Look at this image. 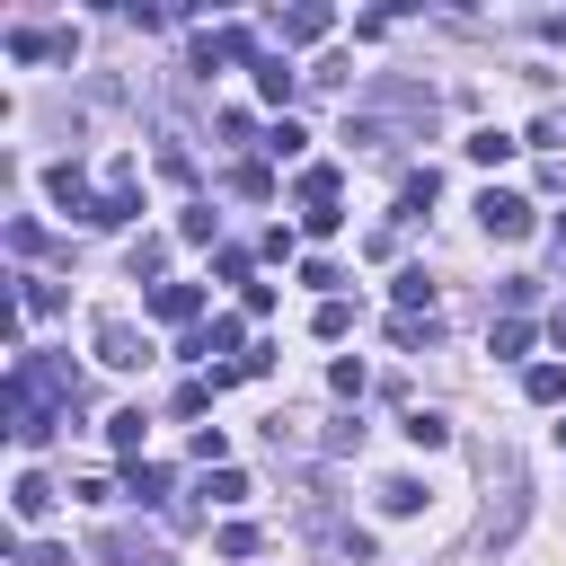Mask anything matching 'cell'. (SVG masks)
Returning <instances> with one entry per match:
<instances>
[{
	"mask_svg": "<svg viewBox=\"0 0 566 566\" xmlns=\"http://www.w3.org/2000/svg\"><path fill=\"white\" fill-rule=\"evenodd\" d=\"M97 363H106V371H142V363H150V336H142L133 318H97Z\"/></svg>",
	"mask_w": 566,
	"mask_h": 566,
	"instance_id": "1",
	"label": "cell"
},
{
	"mask_svg": "<svg viewBox=\"0 0 566 566\" xmlns=\"http://www.w3.org/2000/svg\"><path fill=\"white\" fill-rule=\"evenodd\" d=\"M44 195H53V203H62V212H80V221H88V230H97V203H106V195H88V177H80V168H71V159H53V168H44Z\"/></svg>",
	"mask_w": 566,
	"mask_h": 566,
	"instance_id": "2",
	"label": "cell"
},
{
	"mask_svg": "<svg viewBox=\"0 0 566 566\" xmlns=\"http://www.w3.org/2000/svg\"><path fill=\"white\" fill-rule=\"evenodd\" d=\"M478 221H486L495 239H522V230H531V195H513V186H486V195H478Z\"/></svg>",
	"mask_w": 566,
	"mask_h": 566,
	"instance_id": "3",
	"label": "cell"
},
{
	"mask_svg": "<svg viewBox=\"0 0 566 566\" xmlns=\"http://www.w3.org/2000/svg\"><path fill=\"white\" fill-rule=\"evenodd\" d=\"M274 35H283V44H318V35H336V9L301 0V9H283V18H274Z\"/></svg>",
	"mask_w": 566,
	"mask_h": 566,
	"instance_id": "4",
	"label": "cell"
},
{
	"mask_svg": "<svg viewBox=\"0 0 566 566\" xmlns=\"http://www.w3.org/2000/svg\"><path fill=\"white\" fill-rule=\"evenodd\" d=\"M195 310H203V283H150V318L195 327Z\"/></svg>",
	"mask_w": 566,
	"mask_h": 566,
	"instance_id": "5",
	"label": "cell"
},
{
	"mask_svg": "<svg viewBox=\"0 0 566 566\" xmlns=\"http://www.w3.org/2000/svg\"><path fill=\"white\" fill-rule=\"evenodd\" d=\"M301 80H310V71H292L283 53H256V97H265V106H292V88H301Z\"/></svg>",
	"mask_w": 566,
	"mask_h": 566,
	"instance_id": "6",
	"label": "cell"
},
{
	"mask_svg": "<svg viewBox=\"0 0 566 566\" xmlns=\"http://www.w3.org/2000/svg\"><path fill=\"white\" fill-rule=\"evenodd\" d=\"M292 195H301V212H310V203H336V195H345V168H336V159H310V168L292 177Z\"/></svg>",
	"mask_w": 566,
	"mask_h": 566,
	"instance_id": "7",
	"label": "cell"
},
{
	"mask_svg": "<svg viewBox=\"0 0 566 566\" xmlns=\"http://www.w3.org/2000/svg\"><path fill=\"white\" fill-rule=\"evenodd\" d=\"M177 354H186V363H212V354H248V345H239V318H212V327H195Z\"/></svg>",
	"mask_w": 566,
	"mask_h": 566,
	"instance_id": "8",
	"label": "cell"
},
{
	"mask_svg": "<svg viewBox=\"0 0 566 566\" xmlns=\"http://www.w3.org/2000/svg\"><path fill=\"white\" fill-rule=\"evenodd\" d=\"M398 433H407L416 451H442V442H451V416H442V407H407V416H398Z\"/></svg>",
	"mask_w": 566,
	"mask_h": 566,
	"instance_id": "9",
	"label": "cell"
},
{
	"mask_svg": "<svg viewBox=\"0 0 566 566\" xmlns=\"http://www.w3.org/2000/svg\"><path fill=\"white\" fill-rule=\"evenodd\" d=\"M124 495H133V504H159V513L177 504V495H168V469H159V460H133V469H124Z\"/></svg>",
	"mask_w": 566,
	"mask_h": 566,
	"instance_id": "10",
	"label": "cell"
},
{
	"mask_svg": "<svg viewBox=\"0 0 566 566\" xmlns=\"http://www.w3.org/2000/svg\"><path fill=\"white\" fill-rule=\"evenodd\" d=\"M433 195H442V177H433V168H407V186H398V221H424Z\"/></svg>",
	"mask_w": 566,
	"mask_h": 566,
	"instance_id": "11",
	"label": "cell"
},
{
	"mask_svg": "<svg viewBox=\"0 0 566 566\" xmlns=\"http://www.w3.org/2000/svg\"><path fill=\"white\" fill-rule=\"evenodd\" d=\"M9 513H18V522H44V513H53V486H44L35 469H18V486H9Z\"/></svg>",
	"mask_w": 566,
	"mask_h": 566,
	"instance_id": "12",
	"label": "cell"
},
{
	"mask_svg": "<svg viewBox=\"0 0 566 566\" xmlns=\"http://www.w3.org/2000/svg\"><path fill=\"white\" fill-rule=\"evenodd\" d=\"M97 557H106V566H168V548H150V539H133V531H115V539H97Z\"/></svg>",
	"mask_w": 566,
	"mask_h": 566,
	"instance_id": "13",
	"label": "cell"
},
{
	"mask_svg": "<svg viewBox=\"0 0 566 566\" xmlns=\"http://www.w3.org/2000/svg\"><path fill=\"white\" fill-rule=\"evenodd\" d=\"M460 150H469V159H478V168H504V159H513V150H522V142H513V133H495V124H478V133H469V142H460Z\"/></svg>",
	"mask_w": 566,
	"mask_h": 566,
	"instance_id": "14",
	"label": "cell"
},
{
	"mask_svg": "<svg viewBox=\"0 0 566 566\" xmlns=\"http://www.w3.org/2000/svg\"><path fill=\"white\" fill-rule=\"evenodd\" d=\"M433 336H442V318H433V310H398V318H389V345H407V354H416V345H433Z\"/></svg>",
	"mask_w": 566,
	"mask_h": 566,
	"instance_id": "15",
	"label": "cell"
},
{
	"mask_svg": "<svg viewBox=\"0 0 566 566\" xmlns=\"http://www.w3.org/2000/svg\"><path fill=\"white\" fill-rule=\"evenodd\" d=\"M522 398H531V407H557V398H566V363H531V371H522Z\"/></svg>",
	"mask_w": 566,
	"mask_h": 566,
	"instance_id": "16",
	"label": "cell"
},
{
	"mask_svg": "<svg viewBox=\"0 0 566 566\" xmlns=\"http://www.w3.org/2000/svg\"><path fill=\"white\" fill-rule=\"evenodd\" d=\"M53 310H62V283L27 274V283H18V318H53Z\"/></svg>",
	"mask_w": 566,
	"mask_h": 566,
	"instance_id": "17",
	"label": "cell"
},
{
	"mask_svg": "<svg viewBox=\"0 0 566 566\" xmlns=\"http://www.w3.org/2000/svg\"><path fill=\"white\" fill-rule=\"evenodd\" d=\"M380 513H389V522L424 513V486H416V478H380Z\"/></svg>",
	"mask_w": 566,
	"mask_h": 566,
	"instance_id": "18",
	"label": "cell"
},
{
	"mask_svg": "<svg viewBox=\"0 0 566 566\" xmlns=\"http://www.w3.org/2000/svg\"><path fill=\"white\" fill-rule=\"evenodd\" d=\"M310 327H318L327 345H336V336H354V301H345V292H336V301H318V310H310Z\"/></svg>",
	"mask_w": 566,
	"mask_h": 566,
	"instance_id": "19",
	"label": "cell"
},
{
	"mask_svg": "<svg viewBox=\"0 0 566 566\" xmlns=\"http://www.w3.org/2000/svg\"><path fill=\"white\" fill-rule=\"evenodd\" d=\"M486 354H504V363L531 354V318H495V327H486Z\"/></svg>",
	"mask_w": 566,
	"mask_h": 566,
	"instance_id": "20",
	"label": "cell"
},
{
	"mask_svg": "<svg viewBox=\"0 0 566 566\" xmlns=\"http://www.w3.org/2000/svg\"><path fill=\"white\" fill-rule=\"evenodd\" d=\"M106 442H115L124 460H142V407H115V416H106Z\"/></svg>",
	"mask_w": 566,
	"mask_h": 566,
	"instance_id": "21",
	"label": "cell"
},
{
	"mask_svg": "<svg viewBox=\"0 0 566 566\" xmlns=\"http://www.w3.org/2000/svg\"><path fill=\"white\" fill-rule=\"evenodd\" d=\"M389 292H398V310H433V283H424V265H407V274H389Z\"/></svg>",
	"mask_w": 566,
	"mask_h": 566,
	"instance_id": "22",
	"label": "cell"
},
{
	"mask_svg": "<svg viewBox=\"0 0 566 566\" xmlns=\"http://www.w3.org/2000/svg\"><path fill=\"white\" fill-rule=\"evenodd\" d=\"M230 186H239V195H256V203H265V195H274V168H265V159H239V168H230Z\"/></svg>",
	"mask_w": 566,
	"mask_h": 566,
	"instance_id": "23",
	"label": "cell"
},
{
	"mask_svg": "<svg viewBox=\"0 0 566 566\" xmlns=\"http://www.w3.org/2000/svg\"><path fill=\"white\" fill-rule=\"evenodd\" d=\"M124 265H133V283H142V274H159V265H168V239H150V230H142V239H133V256H124Z\"/></svg>",
	"mask_w": 566,
	"mask_h": 566,
	"instance_id": "24",
	"label": "cell"
},
{
	"mask_svg": "<svg viewBox=\"0 0 566 566\" xmlns=\"http://www.w3.org/2000/svg\"><path fill=\"white\" fill-rule=\"evenodd\" d=\"M301 283H310L318 301H336V283H345V265H336V256H310V265H301Z\"/></svg>",
	"mask_w": 566,
	"mask_h": 566,
	"instance_id": "25",
	"label": "cell"
},
{
	"mask_svg": "<svg viewBox=\"0 0 566 566\" xmlns=\"http://www.w3.org/2000/svg\"><path fill=\"white\" fill-rule=\"evenodd\" d=\"M203 495H212V504H248V478H239V469H212Z\"/></svg>",
	"mask_w": 566,
	"mask_h": 566,
	"instance_id": "26",
	"label": "cell"
},
{
	"mask_svg": "<svg viewBox=\"0 0 566 566\" xmlns=\"http://www.w3.org/2000/svg\"><path fill=\"white\" fill-rule=\"evenodd\" d=\"M301 142H310V133H301V124H292V115H283V124H274V133H265V150H274V159H301Z\"/></svg>",
	"mask_w": 566,
	"mask_h": 566,
	"instance_id": "27",
	"label": "cell"
},
{
	"mask_svg": "<svg viewBox=\"0 0 566 566\" xmlns=\"http://www.w3.org/2000/svg\"><path fill=\"white\" fill-rule=\"evenodd\" d=\"M301 230H310V239H336V230H345V212H336V203H310V212H301Z\"/></svg>",
	"mask_w": 566,
	"mask_h": 566,
	"instance_id": "28",
	"label": "cell"
},
{
	"mask_svg": "<svg viewBox=\"0 0 566 566\" xmlns=\"http://www.w3.org/2000/svg\"><path fill=\"white\" fill-rule=\"evenodd\" d=\"M212 230H221L212 203H186V212H177V239H212Z\"/></svg>",
	"mask_w": 566,
	"mask_h": 566,
	"instance_id": "29",
	"label": "cell"
},
{
	"mask_svg": "<svg viewBox=\"0 0 566 566\" xmlns=\"http://www.w3.org/2000/svg\"><path fill=\"white\" fill-rule=\"evenodd\" d=\"M327 389H336V398H363V389H371V371H363V363H336V371H327Z\"/></svg>",
	"mask_w": 566,
	"mask_h": 566,
	"instance_id": "30",
	"label": "cell"
},
{
	"mask_svg": "<svg viewBox=\"0 0 566 566\" xmlns=\"http://www.w3.org/2000/svg\"><path fill=\"white\" fill-rule=\"evenodd\" d=\"M195 460H203V469H221V460H230V433H221V424H203V433H195Z\"/></svg>",
	"mask_w": 566,
	"mask_h": 566,
	"instance_id": "31",
	"label": "cell"
},
{
	"mask_svg": "<svg viewBox=\"0 0 566 566\" xmlns=\"http://www.w3.org/2000/svg\"><path fill=\"white\" fill-rule=\"evenodd\" d=\"M221 557H256V522H221Z\"/></svg>",
	"mask_w": 566,
	"mask_h": 566,
	"instance_id": "32",
	"label": "cell"
},
{
	"mask_svg": "<svg viewBox=\"0 0 566 566\" xmlns=\"http://www.w3.org/2000/svg\"><path fill=\"white\" fill-rule=\"evenodd\" d=\"M212 265H221V283H239V292H248V248H212Z\"/></svg>",
	"mask_w": 566,
	"mask_h": 566,
	"instance_id": "33",
	"label": "cell"
},
{
	"mask_svg": "<svg viewBox=\"0 0 566 566\" xmlns=\"http://www.w3.org/2000/svg\"><path fill=\"white\" fill-rule=\"evenodd\" d=\"M27 566H71V548H53V539H35V548H18Z\"/></svg>",
	"mask_w": 566,
	"mask_h": 566,
	"instance_id": "34",
	"label": "cell"
},
{
	"mask_svg": "<svg viewBox=\"0 0 566 566\" xmlns=\"http://www.w3.org/2000/svg\"><path fill=\"white\" fill-rule=\"evenodd\" d=\"M557 451H566V424H557Z\"/></svg>",
	"mask_w": 566,
	"mask_h": 566,
	"instance_id": "35",
	"label": "cell"
}]
</instances>
